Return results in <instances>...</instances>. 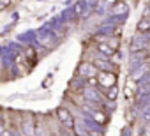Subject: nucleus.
<instances>
[{"instance_id": "1a4fd4ad", "label": "nucleus", "mask_w": 150, "mask_h": 136, "mask_svg": "<svg viewBox=\"0 0 150 136\" xmlns=\"http://www.w3.org/2000/svg\"><path fill=\"white\" fill-rule=\"evenodd\" d=\"M2 134H4V127H2V125H0V136H2Z\"/></svg>"}, {"instance_id": "f257e3e1", "label": "nucleus", "mask_w": 150, "mask_h": 136, "mask_svg": "<svg viewBox=\"0 0 150 136\" xmlns=\"http://www.w3.org/2000/svg\"><path fill=\"white\" fill-rule=\"evenodd\" d=\"M97 81H99L101 87L111 89V87H115V83H117V76H115L113 73H110V71H101V73L97 74Z\"/></svg>"}, {"instance_id": "39448f33", "label": "nucleus", "mask_w": 150, "mask_h": 136, "mask_svg": "<svg viewBox=\"0 0 150 136\" xmlns=\"http://www.w3.org/2000/svg\"><path fill=\"white\" fill-rule=\"evenodd\" d=\"M150 28V20H141L139 23H138V30L141 32V30H148Z\"/></svg>"}, {"instance_id": "9d476101", "label": "nucleus", "mask_w": 150, "mask_h": 136, "mask_svg": "<svg viewBox=\"0 0 150 136\" xmlns=\"http://www.w3.org/2000/svg\"><path fill=\"white\" fill-rule=\"evenodd\" d=\"M108 2H115V0H108Z\"/></svg>"}, {"instance_id": "20e7f679", "label": "nucleus", "mask_w": 150, "mask_h": 136, "mask_svg": "<svg viewBox=\"0 0 150 136\" xmlns=\"http://www.w3.org/2000/svg\"><path fill=\"white\" fill-rule=\"evenodd\" d=\"M99 51H101V53H104L106 57H111V55H113V50H111L108 44H99Z\"/></svg>"}, {"instance_id": "6e6552de", "label": "nucleus", "mask_w": 150, "mask_h": 136, "mask_svg": "<svg viewBox=\"0 0 150 136\" xmlns=\"http://www.w3.org/2000/svg\"><path fill=\"white\" fill-rule=\"evenodd\" d=\"M11 2H13V0H0V9H4V7L11 6Z\"/></svg>"}, {"instance_id": "7ed1b4c3", "label": "nucleus", "mask_w": 150, "mask_h": 136, "mask_svg": "<svg viewBox=\"0 0 150 136\" xmlns=\"http://www.w3.org/2000/svg\"><path fill=\"white\" fill-rule=\"evenodd\" d=\"M80 74H87V78H96V65L94 64H83L80 67Z\"/></svg>"}, {"instance_id": "423d86ee", "label": "nucleus", "mask_w": 150, "mask_h": 136, "mask_svg": "<svg viewBox=\"0 0 150 136\" xmlns=\"http://www.w3.org/2000/svg\"><path fill=\"white\" fill-rule=\"evenodd\" d=\"M94 118H96L97 124H106V115H104V113H97V111H96V113H94Z\"/></svg>"}, {"instance_id": "0eeeda50", "label": "nucleus", "mask_w": 150, "mask_h": 136, "mask_svg": "<svg viewBox=\"0 0 150 136\" xmlns=\"http://www.w3.org/2000/svg\"><path fill=\"white\" fill-rule=\"evenodd\" d=\"M106 97H108V99H111V101H113V99H117V87H111V89L106 92Z\"/></svg>"}, {"instance_id": "f03ea898", "label": "nucleus", "mask_w": 150, "mask_h": 136, "mask_svg": "<svg viewBox=\"0 0 150 136\" xmlns=\"http://www.w3.org/2000/svg\"><path fill=\"white\" fill-rule=\"evenodd\" d=\"M57 117H58V120H60L65 127H69V129L74 127V118H72V115H71V111H69L67 108H64V106L57 108Z\"/></svg>"}]
</instances>
